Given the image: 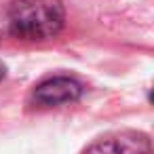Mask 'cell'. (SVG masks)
<instances>
[{"label":"cell","instance_id":"obj_1","mask_svg":"<svg viewBox=\"0 0 154 154\" xmlns=\"http://www.w3.org/2000/svg\"><path fill=\"white\" fill-rule=\"evenodd\" d=\"M63 19L61 0H15L9 13L11 32L23 40H45L59 34Z\"/></svg>","mask_w":154,"mask_h":154},{"label":"cell","instance_id":"obj_2","mask_svg":"<svg viewBox=\"0 0 154 154\" xmlns=\"http://www.w3.org/2000/svg\"><path fill=\"white\" fill-rule=\"evenodd\" d=\"M148 152H150V139L143 133L122 131L97 139L93 146L87 148L85 154H148Z\"/></svg>","mask_w":154,"mask_h":154},{"label":"cell","instance_id":"obj_3","mask_svg":"<svg viewBox=\"0 0 154 154\" xmlns=\"http://www.w3.org/2000/svg\"><path fill=\"white\" fill-rule=\"evenodd\" d=\"M82 93V87L74 80V78H51L45 80L42 85L36 87L34 91V99L42 106H59V103H70L76 101Z\"/></svg>","mask_w":154,"mask_h":154},{"label":"cell","instance_id":"obj_4","mask_svg":"<svg viewBox=\"0 0 154 154\" xmlns=\"http://www.w3.org/2000/svg\"><path fill=\"white\" fill-rule=\"evenodd\" d=\"M5 74H7V70H5V66H2V63H0V80L5 78Z\"/></svg>","mask_w":154,"mask_h":154}]
</instances>
